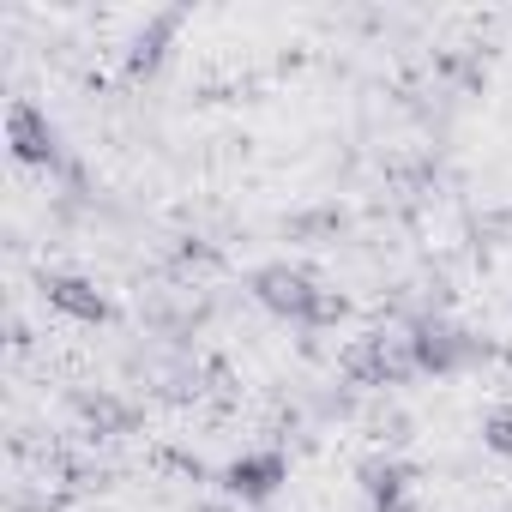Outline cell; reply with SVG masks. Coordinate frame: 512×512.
Instances as JSON below:
<instances>
[{"instance_id": "obj_1", "label": "cell", "mask_w": 512, "mask_h": 512, "mask_svg": "<svg viewBox=\"0 0 512 512\" xmlns=\"http://www.w3.org/2000/svg\"><path fill=\"white\" fill-rule=\"evenodd\" d=\"M404 338H410V362H416V374H434V380H446V374H464V368L488 362V338H476V332L452 326L446 314H416Z\"/></svg>"}, {"instance_id": "obj_2", "label": "cell", "mask_w": 512, "mask_h": 512, "mask_svg": "<svg viewBox=\"0 0 512 512\" xmlns=\"http://www.w3.org/2000/svg\"><path fill=\"white\" fill-rule=\"evenodd\" d=\"M320 278L314 272H302V266H290V260H272V266H260L247 278V296L260 302L266 314H278V320H290V326H302L308 332V320H314V302H320Z\"/></svg>"}, {"instance_id": "obj_3", "label": "cell", "mask_w": 512, "mask_h": 512, "mask_svg": "<svg viewBox=\"0 0 512 512\" xmlns=\"http://www.w3.org/2000/svg\"><path fill=\"white\" fill-rule=\"evenodd\" d=\"M344 386H404V380H416V362H410V338H386V332H368V338H356L350 350H344Z\"/></svg>"}, {"instance_id": "obj_4", "label": "cell", "mask_w": 512, "mask_h": 512, "mask_svg": "<svg viewBox=\"0 0 512 512\" xmlns=\"http://www.w3.org/2000/svg\"><path fill=\"white\" fill-rule=\"evenodd\" d=\"M7 145H13V163H25V169L61 175V169L73 163L67 145H61V127H55L31 97H13V109H7Z\"/></svg>"}, {"instance_id": "obj_5", "label": "cell", "mask_w": 512, "mask_h": 512, "mask_svg": "<svg viewBox=\"0 0 512 512\" xmlns=\"http://www.w3.org/2000/svg\"><path fill=\"white\" fill-rule=\"evenodd\" d=\"M181 25H187V7H163V13H151V19L127 37L121 67H127L133 85H151V79L169 67V49H175V31H181Z\"/></svg>"}, {"instance_id": "obj_6", "label": "cell", "mask_w": 512, "mask_h": 512, "mask_svg": "<svg viewBox=\"0 0 512 512\" xmlns=\"http://www.w3.org/2000/svg\"><path fill=\"white\" fill-rule=\"evenodd\" d=\"M223 494L241 500V506H266L284 482H290V458L278 446H260V452H241L235 464H223Z\"/></svg>"}, {"instance_id": "obj_7", "label": "cell", "mask_w": 512, "mask_h": 512, "mask_svg": "<svg viewBox=\"0 0 512 512\" xmlns=\"http://www.w3.org/2000/svg\"><path fill=\"white\" fill-rule=\"evenodd\" d=\"M37 296H43L55 314L79 320V326H109V320H115V302H109L91 278H79V272H43V278H37Z\"/></svg>"}, {"instance_id": "obj_8", "label": "cell", "mask_w": 512, "mask_h": 512, "mask_svg": "<svg viewBox=\"0 0 512 512\" xmlns=\"http://www.w3.org/2000/svg\"><path fill=\"white\" fill-rule=\"evenodd\" d=\"M73 410H79V422H85V434H97V440H121V434H139V404H127V398H115V392H73Z\"/></svg>"}, {"instance_id": "obj_9", "label": "cell", "mask_w": 512, "mask_h": 512, "mask_svg": "<svg viewBox=\"0 0 512 512\" xmlns=\"http://www.w3.org/2000/svg\"><path fill=\"white\" fill-rule=\"evenodd\" d=\"M356 482H362V494H368L374 506H392V500H410V488H416V464H404L398 452H374V458L356 464Z\"/></svg>"}, {"instance_id": "obj_10", "label": "cell", "mask_w": 512, "mask_h": 512, "mask_svg": "<svg viewBox=\"0 0 512 512\" xmlns=\"http://www.w3.org/2000/svg\"><path fill=\"white\" fill-rule=\"evenodd\" d=\"M350 229V211L338 205V199H326V205H308V211H290L284 217V235L290 241H302V247H326V241H338Z\"/></svg>"}, {"instance_id": "obj_11", "label": "cell", "mask_w": 512, "mask_h": 512, "mask_svg": "<svg viewBox=\"0 0 512 512\" xmlns=\"http://www.w3.org/2000/svg\"><path fill=\"white\" fill-rule=\"evenodd\" d=\"M434 67H440L446 79H458L464 91H482V85H488V67H482V55H458V49H446Z\"/></svg>"}, {"instance_id": "obj_12", "label": "cell", "mask_w": 512, "mask_h": 512, "mask_svg": "<svg viewBox=\"0 0 512 512\" xmlns=\"http://www.w3.org/2000/svg\"><path fill=\"white\" fill-rule=\"evenodd\" d=\"M344 320H350V296H344V290H320L308 332H326V326H344Z\"/></svg>"}, {"instance_id": "obj_13", "label": "cell", "mask_w": 512, "mask_h": 512, "mask_svg": "<svg viewBox=\"0 0 512 512\" xmlns=\"http://www.w3.org/2000/svg\"><path fill=\"white\" fill-rule=\"evenodd\" d=\"M482 446L494 458H512V410H488L482 416Z\"/></svg>"}, {"instance_id": "obj_14", "label": "cell", "mask_w": 512, "mask_h": 512, "mask_svg": "<svg viewBox=\"0 0 512 512\" xmlns=\"http://www.w3.org/2000/svg\"><path fill=\"white\" fill-rule=\"evenodd\" d=\"M320 416H350L356 410V386H338V392H320V404H314Z\"/></svg>"}, {"instance_id": "obj_15", "label": "cell", "mask_w": 512, "mask_h": 512, "mask_svg": "<svg viewBox=\"0 0 512 512\" xmlns=\"http://www.w3.org/2000/svg\"><path fill=\"white\" fill-rule=\"evenodd\" d=\"M380 440L404 446V440H410V416H398V410H392V416H380Z\"/></svg>"}, {"instance_id": "obj_16", "label": "cell", "mask_w": 512, "mask_h": 512, "mask_svg": "<svg viewBox=\"0 0 512 512\" xmlns=\"http://www.w3.org/2000/svg\"><path fill=\"white\" fill-rule=\"evenodd\" d=\"M374 512H422V506H416V494H410V500H392V506H374Z\"/></svg>"}, {"instance_id": "obj_17", "label": "cell", "mask_w": 512, "mask_h": 512, "mask_svg": "<svg viewBox=\"0 0 512 512\" xmlns=\"http://www.w3.org/2000/svg\"><path fill=\"white\" fill-rule=\"evenodd\" d=\"M199 512H235V506H199Z\"/></svg>"}]
</instances>
